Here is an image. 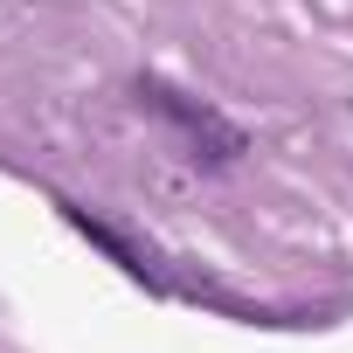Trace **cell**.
I'll return each instance as SVG.
<instances>
[{
    "label": "cell",
    "instance_id": "1",
    "mask_svg": "<svg viewBox=\"0 0 353 353\" xmlns=\"http://www.w3.org/2000/svg\"><path fill=\"white\" fill-rule=\"evenodd\" d=\"M132 97L152 111V118H166L173 132L188 139V159H201V166H229V159H243V125H229L215 104H201V97H188L181 83H166V77H139L132 83Z\"/></svg>",
    "mask_w": 353,
    "mask_h": 353
},
{
    "label": "cell",
    "instance_id": "2",
    "mask_svg": "<svg viewBox=\"0 0 353 353\" xmlns=\"http://www.w3.org/2000/svg\"><path fill=\"white\" fill-rule=\"evenodd\" d=\"M63 215H70V229H77V236H90V243H97V250H104V256H111V263H118L125 277H139V284H152V291L166 284V277H159V263H152V256H145V250H139L132 236H118L111 222H97L90 208H70V201H63Z\"/></svg>",
    "mask_w": 353,
    "mask_h": 353
}]
</instances>
